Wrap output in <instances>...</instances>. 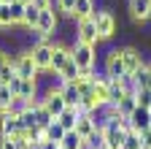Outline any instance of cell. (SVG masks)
Returning <instances> with one entry per match:
<instances>
[{"mask_svg":"<svg viewBox=\"0 0 151 149\" xmlns=\"http://www.w3.org/2000/svg\"><path fill=\"white\" fill-rule=\"evenodd\" d=\"M92 22H94V27H97L100 44H111L113 38H116V33H119V16L113 14V8L97 6L94 14H92Z\"/></svg>","mask_w":151,"mask_h":149,"instance_id":"6da1fadb","label":"cell"},{"mask_svg":"<svg viewBox=\"0 0 151 149\" xmlns=\"http://www.w3.org/2000/svg\"><path fill=\"white\" fill-rule=\"evenodd\" d=\"M70 57L73 63L78 65V71H94L97 68V46L92 44H81V41H73L70 44Z\"/></svg>","mask_w":151,"mask_h":149,"instance_id":"7a4b0ae2","label":"cell"},{"mask_svg":"<svg viewBox=\"0 0 151 149\" xmlns=\"http://www.w3.org/2000/svg\"><path fill=\"white\" fill-rule=\"evenodd\" d=\"M100 71H105L111 79L124 76V49L122 46H108V52L100 60Z\"/></svg>","mask_w":151,"mask_h":149,"instance_id":"3957f363","label":"cell"},{"mask_svg":"<svg viewBox=\"0 0 151 149\" xmlns=\"http://www.w3.org/2000/svg\"><path fill=\"white\" fill-rule=\"evenodd\" d=\"M122 49H124V73L135 76L140 68H146V60H148V57L143 54V49H140V46L127 44V46H122Z\"/></svg>","mask_w":151,"mask_h":149,"instance_id":"277c9868","label":"cell"},{"mask_svg":"<svg viewBox=\"0 0 151 149\" xmlns=\"http://www.w3.org/2000/svg\"><path fill=\"white\" fill-rule=\"evenodd\" d=\"M127 14L135 25H148L151 22V3L148 0H127Z\"/></svg>","mask_w":151,"mask_h":149,"instance_id":"5b68a950","label":"cell"},{"mask_svg":"<svg viewBox=\"0 0 151 149\" xmlns=\"http://www.w3.org/2000/svg\"><path fill=\"white\" fill-rule=\"evenodd\" d=\"M76 41H81V44H92V46H100L97 27H94L92 16H89V19H78V22H76Z\"/></svg>","mask_w":151,"mask_h":149,"instance_id":"8992f818","label":"cell"},{"mask_svg":"<svg viewBox=\"0 0 151 149\" xmlns=\"http://www.w3.org/2000/svg\"><path fill=\"white\" fill-rule=\"evenodd\" d=\"M22 122H19V117L8 114V111H0V136H6V138H16L19 133H22Z\"/></svg>","mask_w":151,"mask_h":149,"instance_id":"52a82bcc","label":"cell"},{"mask_svg":"<svg viewBox=\"0 0 151 149\" xmlns=\"http://www.w3.org/2000/svg\"><path fill=\"white\" fill-rule=\"evenodd\" d=\"M68 60H70V44H65V41H54V49H51V68L60 71Z\"/></svg>","mask_w":151,"mask_h":149,"instance_id":"ba28073f","label":"cell"},{"mask_svg":"<svg viewBox=\"0 0 151 149\" xmlns=\"http://www.w3.org/2000/svg\"><path fill=\"white\" fill-rule=\"evenodd\" d=\"M148 117H151V108H140V106H138V108L132 111L127 119H129L132 130H135V133H140V130H146V127H148Z\"/></svg>","mask_w":151,"mask_h":149,"instance_id":"9c48e42d","label":"cell"},{"mask_svg":"<svg viewBox=\"0 0 151 149\" xmlns=\"http://www.w3.org/2000/svg\"><path fill=\"white\" fill-rule=\"evenodd\" d=\"M60 89H62V98H65L68 106H78L81 103V92H78V87H76V81H62Z\"/></svg>","mask_w":151,"mask_h":149,"instance_id":"30bf717a","label":"cell"},{"mask_svg":"<svg viewBox=\"0 0 151 149\" xmlns=\"http://www.w3.org/2000/svg\"><path fill=\"white\" fill-rule=\"evenodd\" d=\"M94 8H97V6H94V0H76V8H73V19L76 22H78V19H89V16L94 14Z\"/></svg>","mask_w":151,"mask_h":149,"instance_id":"8fae6325","label":"cell"},{"mask_svg":"<svg viewBox=\"0 0 151 149\" xmlns=\"http://www.w3.org/2000/svg\"><path fill=\"white\" fill-rule=\"evenodd\" d=\"M57 122H60L65 130H76V119H78V111H76V106H68L60 117H54Z\"/></svg>","mask_w":151,"mask_h":149,"instance_id":"7c38bea8","label":"cell"},{"mask_svg":"<svg viewBox=\"0 0 151 149\" xmlns=\"http://www.w3.org/2000/svg\"><path fill=\"white\" fill-rule=\"evenodd\" d=\"M32 103H35V100H27V98L14 95V100H11V106H8L6 111H8V114H14V117H19V114H24L27 108H32Z\"/></svg>","mask_w":151,"mask_h":149,"instance_id":"4fadbf2b","label":"cell"},{"mask_svg":"<svg viewBox=\"0 0 151 149\" xmlns=\"http://www.w3.org/2000/svg\"><path fill=\"white\" fill-rule=\"evenodd\" d=\"M78 73H81V71H78V65H76V63H73V57H70V60L60 68V84H62V81H73V79H78Z\"/></svg>","mask_w":151,"mask_h":149,"instance_id":"5bb4252c","label":"cell"},{"mask_svg":"<svg viewBox=\"0 0 151 149\" xmlns=\"http://www.w3.org/2000/svg\"><path fill=\"white\" fill-rule=\"evenodd\" d=\"M81 144H84V138L76 130H68L62 136V141H60V149H81Z\"/></svg>","mask_w":151,"mask_h":149,"instance_id":"9a60e30c","label":"cell"},{"mask_svg":"<svg viewBox=\"0 0 151 149\" xmlns=\"http://www.w3.org/2000/svg\"><path fill=\"white\" fill-rule=\"evenodd\" d=\"M8 8H11V22H14L16 27H24V3H19V0H11Z\"/></svg>","mask_w":151,"mask_h":149,"instance_id":"2e32d148","label":"cell"},{"mask_svg":"<svg viewBox=\"0 0 151 149\" xmlns=\"http://www.w3.org/2000/svg\"><path fill=\"white\" fill-rule=\"evenodd\" d=\"M38 16H41V8H38L35 3H27L24 6V27L27 30H32L38 25Z\"/></svg>","mask_w":151,"mask_h":149,"instance_id":"e0dca14e","label":"cell"},{"mask_svg":"<svg viewBox=\"0 0 151 149\" xmlns=\"http://www.w3.org/2000/svg\"><path fill=\"white\" fill-rule=\"evenodd\" d=\"M43 133H46V141H57V144H60V141H62V136L68 133V130H65V127H62L60 122L54 119V122H51V125H49V127L43 130Z\"/></svg>","mask_w":151,"mask_h":149,"instance_id":"ac0fdd59","label":"cell"},{"mask_svg":"<svg viewBox=\"0 0 151 149\" xmlns=\"http://www.w3.org/2000/svg\"><path fill=\"white\" fill-rule=\"evenodd\" d=\"M116 106H119V111H122L124 117H129L132 111L138 108V100H135V95H124V98H122V100H119Z\"/></svg>","mask_w":151,"mask_h":149,"instance_id":"d6986e66","label":"cell"},{"mask_svg":"<svg viewBox=\"0 0 151 149\" xmlns=\"http://www.w3.org/2000/svg\"><path fill=\"white\" fill-rule=\"evenodd\" d=\"M19 122H22V127H24V130L38 127V122H35V103H32V108H27V111H24V114H19Z\"/></svg>","mask_w":151,"mask_h":149,"instance_id":"ffe728a7","label":"cell"},{"mask_svg":"<svg viewBox=\"0 0 151 149\" xmlns=\"http://www.w3.org/2000/svg\"><path fill=\"white\" fill-rule=\"evenodd\" d=\"M54 8L60 16H70L73 8H76V0H54Z\"/></svg>","mask_w":151,"mask_h":149,"instance_id":"44dd1931","label":"cell"},{"mask_svg":"<svg viewBox=\"0 0 151 149\" xmlns=\"http://www.w3.org/2000/svg\"><path fill=\"white\" fill-rule=\"evenodd\" d=\"M11 100H14L11 87H8V84H0V111H6V108L11 106Z\"/></svg>","mask_w":151,"mask_h":149,"instance_id":"7402d4cb","label":"cell"},{"mask_svg":"<svg viewBox=\"0 0 151 149\" xmlns=\"http://www.w3.org/2000/svg\"><path fill=\"white\" fill-rule=\"evenodd\" d=\"M14 76H16V68H14V63H3V65H0V84H8Z\"/></svg>","mask_w":151,"mask_h":149,"instance_id":"603a6c76","label":"cell"},{"mask_svg":"<svg viewBox=\"0 0 151 149\" xmlns=\"http://www.w3.org/2000/svg\"><path fill=\"white\" fill-rule=\"evenodd\" d=\"M122 149H140V133L129 130V133L124 136V144H122Z\"/></svg>","mask_w":151,"mask_h":149,"instance_id":"cb8c5ba5","label":"cell"},{"mask_svg":"<svg viewBox=\"0 0 151 149\" xmlns=\"http://www.w3.org/2000/svg\"><path fill=\"white\" fill-rule=\"evenodd\" d=\"M135 100L140 108H151V89H138L135 92Z\"/></svg>","mask_w":151,"mask_h":149,"instance_id":"d4e9b609","label":"cell"},{"mask_svg":"<svg viewBox=\"0 0 151 149\" xmlns=\"http://www.w3.org/2000/svg\"><path fill=\"white\" fill-rule=\"evenodd\" d=\"M0 149H19L16 138H6V136H0Z\"/></svg>","mask_w":151,"mask_h":149,"instance_id":"484cf974","label":"cell"},{"mask_svg":"<svg viewBox=\"0 0 151 149\" xmlns=\"http://www.w3.org/2000/svg\"><path fill=\"white\" fill-rule=\"evenodd\" d=\"M38 149H60V144H57V141H41Z\"/></svg>","mask_w":151,"mask_h":149,"instance_id":"4316f807","label":"cell"},{"mask_svg":"<svg viewBox=\"0 0 151 149\" xmlns=\"http://www.w3.org/2000/svg\"><path fill=\"white\" fill-rule=\"evenodd\" d=\"M32 3H35L38 8L43 11V8H51V6H54V0H32Z\"/></svg>","mask_w":151,"mask_h":149,"instance_id":"83f0119b","label":"cell"},{"mask_svg":"<svg viewBox=\"0 0 151 149\" xmlns=\"http://www.w3.org/2000/svg\"><path fill=\"white\" fill-rule=\"evenodd\" d=\"M6 54H8V49H6L3 44H0V65H3V63H6Z\"/></svg>","mask_w":151,"mask_h":149,"instance_id":"f1b7e54d","label":"cell"},{"mask_svg":"<svg viewBox=\"0 0 151 149\" xmlns=\"http://www.w3.org/2000/svg\"><path fill=\"white\" fill-rule=\"evenodd\" d=\"M148 130H151V117H148Z\"/></svg>","mask_w":151,"mask_h":149,"instance_id":"f546056e","label":"cell"},{"mask_svg":"<svg viewBox=\"0 0 151 149\" xmlns=\"http://www.w3.org/2000/svg\"><path fill=\"white\" fill-rule=\"evenodd\" d=\"M0 6H3V0H0Z\"/></svg>","mask_w":151,"mask_h":149,"instance_id":"4dcf8cb0","label":"cell"}]
</instances>
